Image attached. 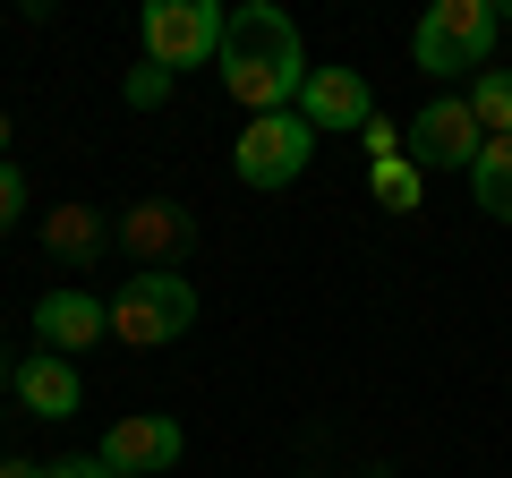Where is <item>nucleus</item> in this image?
I'll return each mask as SVG.
<instances>
[{
	"label": "nucleus",
	"instance_id": "1",
	"mask_svg": "<svg viewBox=\"0 0 512 478\" xmlns=\"http://www.w3.org/2000/svg\"><path fill=\"white\" fill-rule=\"evenodd\" d=\"M299 86H308V43H299L291 9L239 0L222 18V94L248 120H265V111H299Z\"/></svg>",
	"mask_w": 512,
	"mask_h": 478
},
{
	"label": "nucleus",
	"instance_id": "2",
	"mask_svg": "<svg viewBox=\"0 0 512 478\" xmlns=\"http://www.w3.org/2000/svg\"><path fill=\"white\" fill-rule=\"evenodd\" d=\"M495 35H504V0H436L410 35L419 77H478L495 69Z\"/></svg>",
	"mask_w": 512,
	"mask_h": 478
},
{
	"label": "nucleus",
	"instance_id": "3",
	"mask_svg": "<svg viewBox=\"0 0 512 478\" xmlns=\"http://www.w3.org/2000/svg\"><path fill=\"white\" fill-rule=\"evenodd\" d=\"M188 325H197V282L188 274L137 265V274L120 282V299H111V333H120L128 350H163V342H180Z\"/></svg>",
	"mask_w": 512,
	"mask_h": 478
},
{
	"label": "nucleus",
	"instance_id": "4",
	"mask_svg": "<svg viewBox=\"0 0 512 478\" xmlns=\"http://www.w3.org/2000/svg\"><path fill=\"white\" fill-rule=\"evenodd\" d=\"M222 18H231V9H214V0H146V9H137L146 60H154V69H171V77L222 60Z\"/></svg>",
	"mask_w": 512,
	"mask_h": 478
},
{
	"label": "nucleus",
	"instance_id": "5",
	"mask_svg": "<svg viewBox=\"0 0 512 478\" xmlns=\"http://www.w3.org/2000/svg\"><path fill=\"white\" fill-rule=\"evenodd\" d=\"M308 163H316V129L299 111H265V120H248V129L231 137V171L248 188H291Z\"/></svg>",
	"mask_w": 512,
	"mask_h": 478
},
{
	"label": "nucleus",
	"instance_id": "6",
	"mask_svg": "<svg viewBox=\"0 0 512 478\" xmlns=\"http://www.w3.org/2000/svg\"><path fill=\"white\" fill-rule=\"evenodd\" d=\"M410 163L419 171H461L470 180V163L487 154V129H478V111H470V94H436V103L410 120Z\"/></svg>",
	"mask_w": 512,
	"mask_h": 478
},
{
	"label": "nucleus",
	"instance_id": "7",
	"mask_svg": "<svg viewBox=\"0 0 512 478\" xmlns=\"http://www.w3.org/2000/svg\"><path fill=\"white\" fill-rule=\"evenodd\" d=\"M180 453H188V436L163 410H128V419L103 427V461L120 478H163V470H180Z\"/></svg>",
	"mask_w": 512,
	"mask_h": 478
},
{
	"label": "nucleus",
	"instance_id": "8",
	"mask_svg": "<svg viewBox=\"0 0 512 478\" xmlns=\"http://www.w3.org/2000/svg\"><path fill=\"white\" fill-rule=\"evenodd\" d=\"M299 120H308L316 137H359L367 120H376V94H367L359 69H308V86H299Z\"/></svg>",
	"mask_w": 512,
	"mask_h": 478
},
{
	"label": "nucleus",
	"instance_id": "9",
	"mask_svg": "<svg viewBox=\"0 0 512 478\" xmlns=\"http://www.w3.org/2000/svg\"><path fill=\"white\" fill-rule=\"evenodd\" d=\"M103 333H111V308L86 291V282H60V291H43V299H35V342H43V350H60V359L94 350Z\"/></svg>",
	"mask_w": 512,
	"mask_h": 478
},
{
	"label": "nucleus",
	"instance_id": "10",
	"mask_svg": "<svg viewBox=\"0 0 512 478\" xmlns=\"http://www.w3.org/2000/svg\"><path fill=\"white\" fill-rule=\"evenodd\" d=\"M120 239H128V257H137V265L171 274V265L197 248V214H188V205H171V197H146V205H128Z\"/></svg>",
	"mask_w": 512,
	"mask_h": 478
},
{
	"label": "nucleus",
	"instance_id": "11",
	"mask_svg": "<svg viewBox=\"0 0 512 478\" xmlns=\"http://www.w3.org/2000/svg\"><path fill=\"white\" fill-rule=\"evenodd\" d=\"M18 393L35 419H77V402H86V376H77V359H60V350H26L18 359Z\"/></svg>",
	"mask_w": 512,
	"mask_h": 478
},
{
	"label": "nucleus",
	"instance_id": "12",
	"mask_svg": "<svg viewBox=\"0 0 512 478\" xmlns=\"http://www.w3.org/2000/svg\"><path fill=\"white\" fill-rule=\"evenodd\" d=\"M103 239H111V222L94 214V205H52V222H43V248H52L60 265H94Z\"/></svg>",
	"mask_w": 512,
	"mask_h": 478
},
{
	"label": "nucleus",
	"instance_id": "13",
	"mask_svg": "<svg viewBox=\"0 0 512 478\" xmlns=\"http://www.w3.org/2000/svg\"><path fill=\"white\" fill-rule=\"evenodd\" d=\"M470 197L487 222H512V137H487V154L470 163Z\"/></svg>",
	"mask_w": 512,
	"mask_h": 478
},
{
	"label": "nucleus",
	"instance_id": "14",
	"mask_svg": "<svg viewBox=\"0 0 512 478\" xmlns=\"http://www.w3.org/2000/svg\"><path fill=\"white\" fill-rule=\"evenodd\" d=\"M470 111L487 137H512V69H478L470 77Z\"/></svg>",
	"mask_w": 512,
	"mask_h": 478
},
{
	"label": "nucleus",
	"instance_id": "15",
	"mask_svg": "<svg viewBox=\"0 0 512 478\" xmlns=\"http://www.w3.org/2000/svg\"><path fill=\"white\" fill-rule=\"evenodd\" d=\"M419 188H427V171L410 163H376V205H393V214H410V205H419Z\"/></svg>",
	"mask_w": 512,
	"mask_h": 478
},
{
	"label": "nucleus",
	"instance_id": "16",
	"mask_svg": "<svg viewBox=\"0 0 512 478\" xmlns=\"http://www.w3.org/2000/svg\"><path fill=\"white\" fill-rule=\"evenodd\" d=\"M120 103H128V111H163V103H171V69H154V60H146V69H128Z\"/></svg>",
	"mask_w": 512,
	"mask_h": 478
},
{
	"label": "nucleus",
	"instance_id": "17",
	"mask_svg": "<svg viewBox=\"0 0 512 478\" xmlns=\"http://www.w3.org/2000/svg\"><path fill=\"white\" fill-rule=\"evenodd\" d=\"M359 146H367V163H402L410 129H402V120H384V111H376V120H367V129H359Z\"/></svg>",
	"mask_w": 512,
	"mask_h": 478
},
{
	"label": "nucleus",
	"instance_id": "18",
	"mask_svg": "<svg viewBox=\"0 0 512 478\" xmlns=\"http://www.w3.org/2000/svg\"><path fill=\"white\" fill-rule=\"evenodd\" d=\"M18 214H26V171H18V163H0V239L18 231Z\"/></svg>",
	"mask_w": 512,
	"mask_h": 478
},
{
	"label": "nucleus",
	"instance_id": "19",
	"mask_svg": "<svg viewBox=\"0 0 512 478\" xmlns=\"http://www.w3.org/2000/svg\"><path fill=\"white\" fill-rule=\"evenodd\" d=\"M43 478H120V470H111L103 453H77V461H52V470H43Z\"/></svg>",
	"mask_w": 512,
	"mask_h": 478
},
{
	"label": "nucleus",
	"instance_id": "20",
	"mask_svg": "<svg viewBox=\"0 0 512 478\" xmlns=\"http://www.w3.org/2000/svg\"><path fill=\"white\" fill-rule=\"evenodd\" d=\"M0 478H43V461H0Z\"/></svg>",
	"mask_w": 512,
	"mask_h": 478
},
{
	"label": "nucleus",
	"instance_id": "21",
	"mask_svg": "<svg viewBox=\"0 0 512 478\" xmlns=\"http://www.w3.org/2000/svg\"><path fill=\"white\" fill-rule=\"evenodd\" d=\"M0 163H9V111H0Z\"/></svg>",
	"mask_w": 512,
	"mask_h": 478
},
{
	"label": "nucleus",
	"instance_id": "22",
	"mask_svg": "<svg viewBox=\"0 0 512 478\" xmlns=\"http://www.w3.org/2000/svg\"><path fill=\"white\" fill-rule=\"evenodd\" d=\"M0 385H18V359H0Z\"/></svg>",
	"mask_w": 512,
	"mask_h": 478
}]
</instances>
